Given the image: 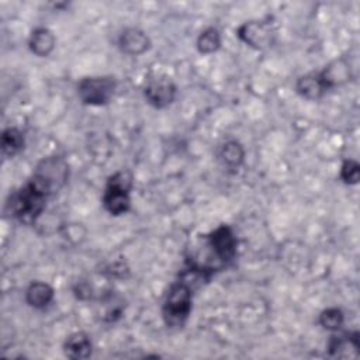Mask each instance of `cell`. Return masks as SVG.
Masks as SVG:
<instances>
[{
	"label": "cell",
	"instance_id": "obj_12",
	"mask_svg": "<svg viewBox=\"0 0 360 360\" xmlns=\"http://www.w3.org/2000/svg\"><path fill=\"white\" fill-rule=\"evenodd\" d=\"M93 343L86 332H75L69 335L63 343L65 356L73 360L87 359L91 354Z\"/></svg>",
	"mask_w": 360,
	"mask_h": 360
},
{
	"label": "cell",
	"instance_id": "obj_1",
	"mask_svg": "<svg viewBox=\"0 0 360 360\" xmlns=\"http://www.w3.org/2000/svg\"><path fill=\"white\" fill-rule=\"evenodd\" d=\"M238 240L229 225L221 224L202 238V248L207 249L205 259L190 266L188 270L208 277L214 271L226 267L236 256Z\"/></svg>",
	"mask_w": 360,
	"mask_h": 360
},
{
	"label": "cell",
	"instance_id": "obj_18",
	"mask_svg": "<svg viewBox=\"0 0 360 360\" xmlns=\"http://www.w3.org/2000/svg\"><path fill=\"white\" fill-rule=\"evenodd\" d=\"M318 321H319V325L323 329H326L329 332H336L345 323V314L338 307H329V308H325L319 314V319Z\"/></svg>",
	"mask_w": 360,
	"mask_h": 360
},
{
	"label": "cell",
	"instance_id": "obj_13",
	"mask_svg": "<svg viewBox=\"0 0 360 360\" xmlns=\"http://www.w3.org/2000/svg\"><path fill=\"white\" fill-rule=\"evenodd\" d=\"M319 73L329 90L342 86L350 80V66L345 58L332 60Z\"/></svg>",
	"mask_w": 360,
	"mask_h": 360
},
{
	"label": "cell",
	"instance_id": "obj_10",
	"mask_svg": "<svg viewBox=\"0 0 360 360\" xmlns=\"http://www.w3.org/2000/svg\"><path fill=\"white\" fill-rule=\"evenodd\" d=\"M295 90L307 100H319L329 89L319 72H309L297 79Z\"/></svg>",
	"mask_w": 360,
	"mask_h": 360
},
{
	"label": "cell",
	"instance_id": "obj_14",
	"mask_svg": "<svg viewBox=\"0 0 360 360\" xmlns=\"http://www.w3.org/2000/svg\"><path fill=\"white\" fill-rule=\"evenodd\" d=\"M55 297V290L45 281H32L25 290V302L35 309L46 308Z\"/></svg>",
	"mask_w": 360,
	"mask_h": 360
},
{
	"label": "cell",
	"instance_id": "obj_16",
	"mask_svg": "<svg viewBox=\"0 0 360 360\" xmlns=\"http://www.w3.org/2000/svg\"><path fill=\"white\" fill-rule=\"evenodd\" d=\"M219 158L225 166L231 169H236L245 160V148L236 139L225 141L219 148Z\"/></svg>",
	"mask_w": 360,
	"mask_h": 360
},
{
	"label": "cell",
	"instance_id": "obj_5",
	"mask_svg": "<svg viewBox=\"0 0 360 360\" xmlns=\"http://www.w3.org/2000/svg\"><path fill=\"white\" fill-rule=\"evenodd\" d=\"M117 80L112 76H87L77 83V96L87 105H105L114 97Z\"/></svg>",
	"mask_w": 360,
	"mask_h": 360
},
{
	"label": "cell",
	"instance_id": "obj_8",
	"mask_svg": "<svg viewBox=\"0 0 360 360\" xmlns=\"http://www.w3.org/2000/svg\"><path fill=\"white\" fill-rule=\"evenodd\" d=\"M177 94V86L172 77L166 75H156L150 77L143 87V97L153 108L162 110L169 107Z\"/></svg>",
	"mask_w": 360,
	"mask_h": 360
},
{
	"label": "cell",
	"instance_id": "obj_6",
	"mask_svg": "<svg viewBox=\"0 0 360 360\" xmlns=\"http://www.w3.org/2000/svg\"><path fill=\"white\" fill-rule=\"evenodd\" d=\"M31 176L53 195L68 183L69 165L60 156H48L37 163Z\"/></svg>",
	"mask_w": 360,
	"mask_h": 360
},
{
	"label": "cell",
	"instance_id": "obj_3",
	"mask_svg": "<svg viewBox=\"0 0 360 360\" xmlns=\"http://www.w3.org/2000/svg\"><path fill=\"white\" fill-rule=\"evenodd\" d=\"M193 307V288L184 278L173 283L162 305V318L167 328H181L187 322Z\"/></svg>",
	"mask_w": 360,
	"mask_h": 360
},
{
	"label": "cell",
	"instance_id": "obj_15",
	"mask_svg": "<svg viewBox=\"0 0 360 360\" xmlns=\"http://www.w3.org/2000/svg\"><path fill=\"white\" fill-rule=\"evenodd\" d=\"M25 138L22 131L15 127H8L1 134V153L4 158H14L24 149Z\"/></svg>",
	"mask_w": 360,
	"mask_h": 360
},
{
	"label": "cell",
	"instance_id": "obj_9",
	"mask_svg": "<svg viewBox=\"0 0 360 360\" xmlns=\"http://www.w3.org/2000/svg\"><path fill=\"white\" fill-rule=\"evenodd\" d=\"M118 48L125 55L139 56L150 48V38L143 30L128 27L118 37Z\"/></svg>",
	"mask_w": 360,
	"mask_h": 360
},
{
	"label": "cell",
	"instance_id": "obj_4",
	"mask_svg": "<svg viewBox=\"0 0 360 360\" xmlns=\"http://www.w3.org/2000/svg\"><path fill=\"white\" fill-rule=\"evenodd\" d=\"M131 188L132 176L127 170H120L111 174L103 191L101 202L104 210L114 217L127 214L131 210Z\"/></svg>",
	"mask_w": 360,
	"mask_h": 360
},
{
	"label": "cell",
	"instance_id": "obj_7",
	"mask_svg": "<svg viewBox=\"0 0 360 360\" xmlns=\"http://www.w3.org/2000/svg\"><path fill=\"white\" fill-rule=\"evenodd\" d=\"M236 35L255 49H266L274 44L276 31L271 22L266 20H250L238 27Z\"/></svg>",
	"mask_w": 360,
	"mask_h": 360
},
{
	"label": "cell",
	"instance_id": "obj_19",
	"mask_svg": "<svg viewBox=\"0 0 360 360\" xmlns=\"http://www.w3.org/2000/svg\"><path fill=\"white\" fill-rule=\"evenodd\" d=\"M340 180L347 186H354L360 180V165L354 159L343 160L340 166Z\"/></svg>",
	"mask_w": 360,
	"mask_h": 360
},
{
	"label": "cell",
	"instance_id": "obj_17",
	"mask_svg": "<svg viewBox=\"0 0 360 360\" xmlns=\"http://www.w3.org/2000/svg\"><path fill=\"white\" fill-rule=\"evenodd\" d=\"M197 49L202 55L214 53L221 46V34L215 27H207L202 30L197 38Z\"/></svg>",
	"mask_w": 360,
	"mask_h": 360
},
{
	"label": "cell",
	"instance_id": "obj_11",
	"mask_svg": "<svg viewBox=\"0 0 360 360\" xmlns=\"http://www.w3.org/2000/svg\"><path fill=\"white\" fill-rule=\"evenodd\" d=\"M55 45H56L55 34L46 27H37L35 30H32L28 38L30 51L39 58H45L51 55V52L55 49Z\"/></svg>",
	"mask_w": 360,
	"mask_h": 360
},
{
	"label": "cell",
	"instance_id": "obj_2",
	"mask_svg": "<svg viewBox=\"0 0 360 360\" xmlns=\"http://www.w3.org/2000/svg\"><path fill=\"white\" fill-rule=\"evenodd\" d=\"M52 197L34 177H30L10 197V212L22 225H34L42 215L46 200Z\"/></svg>",
	"mask_w": 360,
	"mask_h": 360
}]
</instances>
